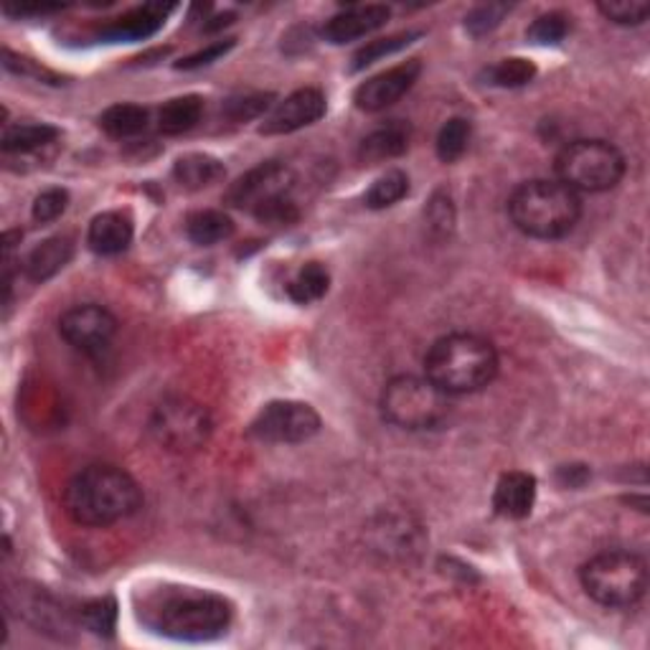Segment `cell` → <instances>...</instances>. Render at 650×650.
Wrapping results in <instances>:
<instances>
[{
    "instance_id": "cell-1",
    "label": "cell",
    "mask_w": 650,
    "mask_h": 650,
    "mask_svg": "<svg viewBox=\"0 0 650 650\" xmlns=\"http://www.w3.org/2000/svg\"><path fill=\"white\" fill-rule=\"evenodd\" d=\"M138 618L145 628L176 640H211L227 632L232 602L186 585H158L143 593Z\"/></svg>"
},
{
    "instance_id": "cell-2",
    "label": "cell",
    "mask_w": 650,
    "mask_h": 650,
    "mask_svg": "<svg viewBox=\"0 0 650 650\" xmlns=\"http://www.w3.org/2000/svg\"><path fill=\"white\" fill-rule=\"evenodd\" d=\"M143 506L140 485L115 465H90L64 491V509L80 526L105 528L130 518Z\"/></svg>"
},
{
    "instance_id": "cell-3",
    "label": "cell",
    "mask_w": 650,
    "mask_h": 650,
    "mask_svg": "<svg viewBox=\"0 0 650 650\" xmlns=\"http://www.w3.org/2000/svg\"><path fill=\"white\" fill-rule=\"evenodd\" d=\"M499 374V350L475 333H450L424 356V376L448 397L485 389Z\"/></svg>"
},
{
    "instance_id": "cell-4",
    "label": "cell",
    "mask_w": 650,
    "mask_h": 650,
    "mask_svg": "<svg viewBox=\"0 0 650 650\" xmlns=\"http://www.w3.org/2000/svg\"><path fill=\"white\" fill-rule=\"evenodd\" d=\"M509 217L521 234L534 239H562L575 232L581 199L557 178L521 184L509 199Z\"/></svg>"
},
{
    "instance_id": "cell-5",
    "label": "cell",
    "mask_w": 650,
    "mask_h": 650,
    "mask_svg": "<svg viewBox=\"0 0 650 650\" xmlns=\"http://www.w3.org/2000/svg\"><path fill=\"white\" fill-rule=\"evenodd\" d=\"M587 597L610 610H628L648 593V564L632 552H602L579 569Z\"/></svg>"
},
{
    "instance_id": "cell-6",
    "label": "cell",
    "mask_w": 650,
    "mask_h": 650,
    "mask_svg": "<svg viewBox=\"0 0 650 650\" xmlns=\"http://www.w3.org/2000/svg\"><path fill=\"white\" fill-rule=\"evenodd\" d=\"M381 415L399 430H434L450 415V397L427 376H395L381 391Z\"/></svg>"
},
{
    "instance_id": "cell-7",
    "label": "cell",
    "mask_w": 650,
    "mask_h": 650,
    "mask_svg": "<svg viewBox=\"0 0 650 650\" xmlns=\"http://www.w3.org/2000/svg\"><path fill=\"white\" fill-rule=\"evenodd\" d=\"M554 170L575 193H605L626 176V158L605 140H575L559 150Z\"/></svg>"
},
{
    "instance_id": "cell-8",
    "label": "cell",
    "mask_w": 650,
    "mask_h": 650,
    "mask_svg": "<svg viewBox=\"0 0 650 650\" xmlns=\"http://www.w3.org/2000/svg\"><path fill=\"white\" fill-rule=\"evenodd\" d=\"M213 430L209 409L191 397H168L150 417V432L170 452H196L209 442Z\"/></svg>"
},
{
    "instance_id": "cell-9",
    "label": "cell",
    "mask_w": 650,
    "mask_h": 650,
    "mask_svg": "<svg viewBox=\"0 0 650 650\" xmlns=\"http://www.w3.org/2000/svg\"><path fill=\"white\" fill-rule=\"evenodd\" d=\"M321 430V415L311 405L295 399L270 401L254 417L250 432L262 442L295 444L311 440Z\"/></svg>"
},
{
    "instance_id": "cell-10",
    "label": "cell",
    "mask_w": 650,
    "mask_h": 650,
    "mask_svg": "<svg viewBox=\"0 0 650 650\" xmlns=\"http://www.w3.org/2000/svg\"><path fill=\"white\" fill-rule=\"evenodd\" d=\"M293 186H295L293 170H290L285 162L268 160L250 168L244 176H239L237 181L227 188L224 203L232 209L254 213L262 203L275 199V196L293 193Z\"/></svg>"
},
{
    "instance_id": "cell-11",
    "label": "cell",
    "mask_w": 650,
    "mask_h": 650,
    "mask_svg": "<svg viewBox=\"0 0 650 650\" xmlns=\"http://www.w3.org/2000/svg\"><path fill=\"white\" fill-rule=\"evenodd\" d=\"M59 333L72 348L84 350V354H99L115 338L117 318L97 303L74 305L59 321Z\"/></svg>"
},
{
    "instance_id": "cell-12",
    "label": "cell",
    "mask_w": 650,
    "mask_h": 650,
    "mask_svg": "<svg viewBox=\"0 0 650 650\" xmlns=\"http://www.w3.org/2000/svg\"><path fill=\"white\" fill-rule=\"evenodd\" d=\"M419 74H422V64H419L417 59L391 66L387 72H379L356 90V107L364 109V113H381V109L397 105V102L415 87Z\"/></svg>"
},
{
    "instance_id": "cell-13",
    "label": "cell",
    "mask_w": 650,
    "mask_h": 650,
    "mask_svg": "<svg viewBox=\"0 0 650 650\" xmlns=\"http://www.w3.org/2000/svg\"><path fill=\"white\" fill-rule=\"evenodd\" d=\"M325 94L321 90L305 87L297 90L280 102L272 113L264 117L260 127L262 135H287L315 125L325 115Z\"/></svg>"
},
{
    "instance_id": "cell-14",
    "label": "cell",
    "mask_w": 650,
    "mask_h": 650,
    "mask_svg": "<svg viewBox=\"0 0 650 650\" xmlns=\"http://www.w3.org/2000/svg\"><path fill=\"white\" fill-rule=\"evenodd\" d=\"M391 11L381 3H369V6H350L346 11L333 15L331 21L323 25V39L331 41V44H348V41L364 39L369 33L379 31L381 25H387Z\"/></svg>"
},
{
    "instance_id": "cell-15",
    "label": "cell",
    "mask_w": 650,
    "mask_h": 650,
    "mask_svg": "<svg viewBox=\"0 0 650 650\" xmlns=\"http://www.w3.org/2000/svg\"><path fill=\"white\" fill-rule=\"evenodd\" d=\"M536 503V478L524 470L503 473L493 493V509L503 518H526Z\"/></svg>"
},
{
    "instance_id": "cell-16",
    "label": "cell",
    "mask_w": 650,
    "mask_h": 650,
    "mask_svg": "<svg viewBox=\"0 0 650 650\" xmlns=\"http://www.w3.org/2000/svg\"><path fill=\"white\" fill-rule=\"evenodd\" d=\"M133 234H135V227H133L130 213L105 211L92 219L90 232H87V244L92 252H97L102 256H113V254L125 252L127 247H130Z\"/></svg>"
},
{
    "instance_id": "cell-17",
    "label": "cell",
    "mask_w": 650,
    "mask_h": 650,
    "mask_svg": "<svg viewBox=\"0 0 650 650\" xmlns=\"http://www.w3.org/2000/svg\"><path fill=\"white\" fill-rule=\"evenodd\" d=\"M174 11V6L162 3H148L135 8V11L125 13L123 19L113 21L102 29L99 36L105 41H143L150 39L162 23H166V15Z\"/></svg>"
},
{
    "instance_id": "cell-18",
    "label": "cell",
    "mask_w": 650,
    "mask_h": 650,
    "mask_svg": "<svg viewBox=\"0 0 650 650\" xmlns=\"http://www.w3.org/2000/svg\"><path fill=\"white\" fill-rule=\"evenodd\" d=\"M74 254V242L70 237H51L46 242H41L36 250H31L29 256L23 260L25 277L33 282H46L54 277L59 270L66 268V262Z\"/></svg>"
},
{
    "instance_id": "cell-19",
    "label": "cell",
    "mask_w": 650,
    "mask_h": 650,
    "mask_svg": "<svg viewBox=\"0 0 650 650\" xmlns=\"http://www.w3.org/2000/svg\"><path fill=\"white\" fill-rule=\"evenodd\" d=\"M409 127L405 123H391L384 125L371 135H366L361 140V148H358V160L361 162H384L391 158L405 156L409 148Z\"/></svg>"
},
{
    "instance_id": "cell-20",
    "label": "cell",
    "mask_w": 650,
    "mask_h": 650,
    "mask_svg": "<svg viewBox=\"0 0 650 650\" xmlns=\"http://www.w3.org/2000/svg\"><path fill=\"white\" fill-rule=\"evenodd\" d=\"M224 176V162L207 156V153H188V156L178 158L174 166V178L178 186L188 188V191H201V188L219 184Z\"/></svg>"
},
{
    "instance_id": "cell-21",
    "label": "cell",
    "mask_w": 650,
    "mask_h": 650,
    "mask_svg": "<svg viewBox=\"0 0 650 650\" xmlns=\"http://www.w3.org/2000/svg\"><path fill=\"white\" fill-rule=\"evenodd\" d=\"M234 234V221L227 211L221 209H201L188 213L186 219V237L199 247H213L227 242Z\"/></svg>"
},
{
    "instance_id": "cell-22",
    "label": "cell",
    "mask_w": 650,
    "mask_h": 650,
    "mask_svg": "<svg viewBox=\"0 0 650 650\" xmlns=\"http://www.w3.org/2000/svg\"><path fill=\"white\" fill-rule=\"evenodd\" d=\"M203 115V97L199 94H184V97L168 99L158 113V130L162 135H184L199 125Z\"/></svg>"
},
{
    "instance_id": "cell-23",
    "label": "cell",
    "mask_w": 650,
    "mask_h": 650,
    "mask_svg": "<svg viewBox=\"0 0 650 650\" xmlns=\"http://www.w3.org/2000/svg\"><path fill=\"white\" fill-rule=\"evenodd\" d=\"M150 113L140 105H130V102H119V105L107 107L105 113L99 115V127L113 138H135L140 135L145 127H148Z\"/></svg>"
},
{
    "instance_id": "cell-24",
    "label": "cell",
    "mask_w": 650,
    "mask_h": 650,
    "mask_svg": "<svg viewBox=\"0 0 650 650\" xmlns=\"http://www.w3.org/2000/svg\"><path fill=\"white\" fill-rule=\"evenodd\" d=\"M331 287V275L321 262H307L301 270L295 272V277L287 282V295L293 297L295 303L307 305L321 301V297L328 293Z\"/></svg>"
},
{
    "instance_id": "cell-25",
    "label": "cell",
    "mask_w": 650,
    "mask_h": 650,
    "mask_svg": "<svg viewBox=\"0 0 650 650\" xmlns=\"http://www.w3.org/2000/svg\"><path fill=\"white\" fill-rule=\"evenodd\" d=\"M59 130L46 123H23L11 125L3 133V150L6 153H33L44 148L51 140H56Z\"/></svg>"
},
{
    "instance_id": "cell-26",
    "label": "cell",
    "mask_w": 650,
    "mask_h": 650,
    "mask_svg": "<svg viewBox=\"0 0 650 650\" xmlns=\"http://www.w3.org/2000/svg\"><path fill=\"white\" fill-rule=\"evenodd\" d=\"M407 193H409V176L405 174V170L395 168V170H387V174L376 178L369 191H366V196H364V203L374 211L389 209L405 199Z\"/></svg>"
},
{
    "instance_id": "cell-27",
    "label": "cell",
    "mask_w": 650,
    "mask_h": 650,
    "mask_svg": "<svg viewBox=\"0 0 650 650\" xmlns=\"http://www.w3.org/2000/svg\"><path fill=\"white\" fill-rule=\"evenodd\" d=\"M536 76V66L528 62V59H503L491 70L485 72V80L488 84H493V87H503V90H516V87H526V84H532Z\"/></svg>"
},
{
    "instance_id": "cell-28",
    "label": "cell",
    "mask_w": 650,
    "mask_h": 650,
    "mask_svg": "<svg viewBox=\"0 0 650 650\" xmlns=\"http://www.w3.org/2000/svg\"><path fill=\"white\" fill-rule=\"evenodd\" d=\"M470 123L463 117H452L448 123L442 125V130L438 135V156L442 162H455L458 158H463V153L468 150L470 143Z\"/></svg>"
},
{
    "instance_id": "cell-29",
    "label": "cell",
    "mask_w": 650,
    "mask_h": 650,
    "mask_svg": "<svg viewBox=\"0 0 650 650\" xmlns=\"http://www.w3.org/2000/svg\"><path fill=\"white\" fill-rule=\"evenodd\" d=\"M419 36V33H397V36H387V39H379V41H369V44L361 46L354 54V64H350V70L354 72H361L366 66H371L374 62H379V59L389 56V54H397L399 49H405L412 44V41Z\"/></svg>"
},
{
    "instance_id": "cell-30",
    "label": "cell",
    "mask_w": 650,
    "mask_h": 650,
    "mask_svg": "<svg viewBox=\"0 0 650 650\" xmlns=\"http://www.w3.org/2000/svg\"><path fill=\"white\" fill-rule=\"evenodd\" d=\"M569 33V19L559 11H552V13H544L538 15V19L528 25L526 31V39L534 41L538 46H554L559 44V41L567 39Z\"/></svg>"
},
{
    "instance_id": "cell-31",
    "label": "cell",
    "mask_w": 650,
    "mask_h": 650,
    "mask_svg": "<svg viewBox=\"0 0 650 650\" xmlns=\"http://www.w3.org/2000/svg\"><path fill=\"white\" fill-rule=\"evenodd\" d=\"M252 217L270 227H290L295 224L297 217H301V211H297V203L293 201V193H285V196H275V199H270L268 203H262Z\"/></svg>"
},
{
    "instance_id": "cell-32",
    "label": "cell",
    "mask_w": 650,
    "mask_h": 650,
    "mask_svg": "<svg viewBox=\"0 0 650 650\" xmlns=\"http://www.w3.org/2000/svg\"><path fill=\"white\" fill-rule=\"evenodd\" d=\"M82 622L84 628L97 632V636H113L117 622V605L113 597H102V600L84 605Z\"/></svg>"
},
{
    "instance_id": "cell-33",
    "label": "cell",
    "mask_w": 650,
    "mask_h": 650,
    "mask_svg": "<svg viewBox=\"0 0 650 650\" xmlns=\"http://www.w3.org/2000/svg\"><path fill=\"white\" fill-rule=\"evenodd\" d=\"M597 8L607 21L618 25H640L650 15V3L646 0H610V3H600Z\"/></svg>"
},
{
    "instance_id": "cell-34",
    "label": "cell",
    "mask_w": 650,
    "mask_h": 650,
    "mask_svg": "<svg viewBox=\"0 0 650 650\" xmlns=\"http://www.w3.org/2000/svg\"><path fill=\"white\" fill-rule=\"evenodd\" d=\"M272 102V94L256 92V94H244V97H234L227 102L224 113L234 119V123H247V119L260 117L262 113H268Z\"/></svg>"
},
{
    "instance_id": "cell-35",
    "label": "cell",
    "mask_w": 650,
    "mask_h": 650,
    "mask_svg": "<svg viewBox=\"0 0 650 650\" xmlns=\"http://www.w3.org/2000/svg\"><path fill=\"white\" fill-rule=\"evenodd\" d=\"M70 207V193L64 188H49V191L39 193L36 201H33V219L39 224H49V221H56Z\"/></svg>"
},
{
    "instance_id": "cell-36",
    "label": "cell",
    "mask_w": 650,
    "mask_h": 650,
    "mask_svg": "<svg viewBox=\"0 0 650 650\" xmlns=\"http://www.w3.org/2000/svg\"><path fill=\"white\" fill-rule=\"evenodd\" d=\"M427 224L434 234H450L452 224H455V209H452V201L450 196L438 193L434 199L430 201V207H427Z\"/></svg>"
},
{
    "instance_id": "cell-37",
    "label": "cell",
    "mask_w": 650,
    "mask_h": 650,
    "mask_svg": "<svg viewBox=\"0 0 650 650\" xmlns=\"http://www.w3.org/2000/svg\"><path fill=\"white\" fill-rule=\"evenodd\" d=\"M506 13H509V6L488 3V6L475 8V11L465 19V25H468L470 33H475V36H483V33L493 31L495 25L503 21V15H506Z\"/></svg>"
},
{
    "instance_id": "cell-38",
    "label": "cell",
    "mask_w": 650,
    "mask_h": 650,
    "mask_svg": "<svg viewBox=\"0 0 650 650\" xmlns=\"http://www.w3.org/2000/svg\"><path fill=\"white\" fill-rule=\"evenodd\" d=\"M232 46H234L232 39H229V41H217V44H209L207 49H201V51H196V54L186 56L184 62H178L176 66H178V70H199V66H209V64L217 62V59L224 56L227 51L232 49Z\"/></svg>"
},
{
    "instance_id": "cell-39",
    "label": "cell",
    "mask_w": 650,
    "mask_h": 650,
    "mask_svg": "<svg viewBox=\"0 0 650 650\" xmlns=\"http://www.w3.org/2000/svg\"><path fill=\"white\" fill-rule=\"evenodd\" d=\"M557 478L564 488H581L587 483L589 470L587 465H562Z\"/></svg>"
}]
</instances>
